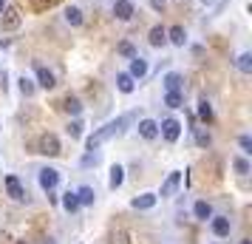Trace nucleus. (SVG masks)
<instances>
[{
  "mask_svg": "<svg viewBox=\"0 0 252 244\" xmlns=\"http://www.w3.org/2000/svg\"><path fill=\"white\" fill-rule=\"evenodd\" d=\"M130 122H133V116L130 114H122V116H116V119H111V122H105L102 128H96L91 137L85 139V148H88V151H99L105 142H111L114 137H122Z\"/></svg>",
  "mask_w": 252,
  "mask_h": 244,
  "instance_id": "nucleus-1",
  "label": "nucleus"
},
{
  "mask_svg": "<svg viewBox=\"0 0 252 244\" xmlns=\"http://www.w3.org/2000/svg\"><path fill=\"white\" fill-rule=\"evenodd\" d=\"M182 122H179V119H176V116H167V119H161L159 122V137L164 142H179V137H182Z\"/></svg>",
  "mask_w": 252,
  "mask_h": 244,
  "instance_id": "nucleus-5",
  "label": "nucleus"
},
{
  "mask_svg": "<svg viewBox=\"0 0 252 244\" xmlns=\"http://www.w3.org/2000/svg\"><path fill=\"white\" fill-rule=\"evenodd\" d=\"M43 244H57V242H54V239H46V242H43Z\"/></svg>",
  "mask_w": 252,
  "mask_h": 244,
  "instance_id": "nucleus-37",
  "label": "nucleus"
},
{
  "mask_svg": "<svg viewBox=\"0 0 252 244\" xmlns=\"http://www.w3.org/2000/svg\"><path fill=\"white\" fill-rule=\"evenodd\" d=\"M210 230L216 239H227L229 233H232V219L224 216V213H213V219H210Z\"/></svg>",
  "mask_w": 252,
  "mask_h": 244,
  "instance_id": "nucleus-9",
  "label": "nucleus"
},
{
  "mask_svg": "<svg viewBox=\"0 0 252 244\" xmlns=\"http://www.w3.org/2000/svg\"><path fill=\"white\" fill-rule=\"evenodd\" d=\"M167 43L176 46V48L187 46V32H184V26H170V29H167Z\"/></svg>",
  "mask_w": 252,
  "mask_h": 244,
  "instance_id": "nucleus-16",
  "label": "nucleus"
},
{
  "mask_svg": "<svg viewBox=\"0 0 252 244\" xmlns=\"http://www.w3.org/2000/svg\"><path fill=\"white\" fill-rule=\"evenodd\" d=\"M156 202H159V196L148 190V193H139V196L130 199V208H133V210H153V208H156Z\"/></svg>",
  "mask_w": 252,
  "mask_h": 244,
  "instance_id": "nucleus-14",
  "label": "nucleus"
},
{
  "mask_svg": "<svg viewBox=\"0 0 252 244\" xmlns=\"http://www.w3.org/2000/svg\"><path fill=\"white\" fill-rule=\"evenodd\" d=\"M232 168H235V174L238 176H250L252 174V165H250L247 156H235V159H232Z\"/></svg>",
  "mask_w": 252,
  "mask_h": 244,
  "instance_id": "nucleus-29",
  "label": "nucleus"
},
{
  "mask_svg": "<svg viewBox=\"0 0 252 244\" xmlns=\"http://www.w3.org/2000/svg\"><path fill=\"white\" fill-rule=\"evenodd\" d=\"M65 131H68L71 139H82V134H85V125H82L80 116H71V122L65 125Z\"/></svg>",
  "mask_w": 252,
  "mask_h": 244,
  "instance_id": "nucleus-26",
  "label": "nucleus"
},
{
  "mask_svg": "<svg viewBox=\"0 0 252 244\" xmlns=\"http://www.w3.org/2000/svg\"><path fill=\"white\" fill-rule=\"evenodd\" d=\"M102 159V151H85V156L80 159V168H96Z\"/></svg>",
  "mask_w": 252,
  "mask_h": 244,
  "instance_id": "nucleus-31",
  "label": "nucleus"
},
{
  "mask_svg": "<svg viewBox=\"0 0 252 244\" xmlns=\"http://www.w3.org/2000/svg\"><path fill=\"white\" fill-rule=\"evenodd\" d=\"M34 85H37V88H43V91L57 88V77H54V71L46 69L40 60H34Z\"/></svg>",
  "mask_w": 252,
  "mask_h": 244,
  "instance_id": "nucleus-4",
  "label": "nucleus"
},
{
  "mask_svg": "<svg viewBox=\"0 0 252 244\" xmlns=\"http://www.w3.org/2000/svg\"><path fill=\"white\" fill-rule=\"evenodd\" d=\"M150 6H153L156 12H164V0H150Z\"/></svg>",
  "mask_w": 252,
  "mask_h": 244,
  "instance_id": "nucleus-34",
  "label": "nucleus"
},
{
  "mask_svg": "<svg viewBox=\"0 0 252 244\" xmlns=\"http://www.w3.org/2000/svg\"><path fill=\"white\" fill-rule=\"evenodd\" d=\"M127 74H130L136 82H142L150 74V63L142 57V54H133V57L127 60Z\"/></svg>",
  "mask_w": 252,
  "mask_h": 244,
  "instance_id": "nucleus-8",
  "label": "nucleus"
},
{
  "mask_svg": "<svg viewBox=\"0 0 252 244\" xmlns=\"http://www.w3.org/2000/svg\"><path fill=\"white\" fill-rule=\"evenodd\" d=\"M60 208L65 210L68 216H74V213H80V199H77V190H65L63 196H60Z\"/></svg>",
  "mask_w": 252,
  "mask_h": 244,
  "instance_id": "nucleus-15",
  "label": "nucleus"
},
{
  "mask_svg": "<svg viewBox=\"0 0 252 244\" xmlns=\"http://www.w3.org/2000/svg\"><path fill=\"white\" fill-rule=\"evenodd\" d=\"M198 3H204V6H210V3H216V0H198Z\"/></svg>",
  "mask_w": 252,
  "mask_h": 244,
  "instance_id": "nucleus-35",
  "label": "nucleus"
},
{
  "mask_svg": "<svg viewBox=\"0 0 252 244\" xmlns=\"http://www.w3.org/2000/svg\"><path fill=\"white\" fill-rule=\"evenodd\" d=\"M238 148H241V156H252V137L250 134H241L238 137Z\"/></svg>",
  "mask_w": 252,
  "mask_h": 244,
  "instance_id": "nucleus-33",
  "label": "nucleus"
},
{
  "mask_svg": "<svg viewBox=\"0 0 252 244\" xmlns=\"http://www.w3.org/2000/svg\"><path fill=\"white\" fill-rule=\"evenodd\" d=\"M116 88L122 94H133L136 91V80H133L127 71H119V74H116Z\"/></svg>",
  "mask_w": 252,
  "mask_h": 244,
  "instance_id": "nucleus-20",
  "label": "nucleus"
},
{
  "mask_svg": "<svg viewBox=\"0 0 252 244\" xmlns=\"http://www.w3.org/2000/svg\"><path fill=\"white\" fill-rule=\"evenodd\" d=\"M17 88H20V94H23V97H34V91H37L34 80H32V77H26V74L17 80Z\"/></svg>",
  "mask_w": 252,
  "mask_h": 244,
  "instance_id": "nucleus-30",
  "label": "nucleus"
},
{
  "mask_svg": "<svg viewBox=\"0 0 252 244\" xmlns=\"http://www.w3.org/2000/svg\"><path fill=\"white\" fill-rule=\"evenodd\" d=\"M20 23H23L20 9H17L14 3H6V6H3V12H0V29H3V32H17Z\"/></svg>",
  "mask_w": 252,
  "mask_h": 244,
  "instance_id": "nucleus-3",
  "label": "nucleus"
},
{
  "mask_svg": "<svg viewBox=\"0 0 252 244\" xmlns=\"http://www.w3.org/2000/svg\"><path fill=\"white\" fill-rule=\"evenodd\" d=\"M122 185H125V168L122 165H114L111 168V176H108V187L111 190H119Z\"/></svg>",
  "mask_w": 252,
  "mask_h": 244,
  "instance_id": "nucleus-22",
  "label": "nucleus"
},
{
  "mask_svg": "<svg viewBox=\"0 0 252 244\" xmlns=\"http://www.w3.org/2000/svg\"><path fill=\"white\" fill-rule=\"evenodd\" d=\"M3 185H6V196L12 199V202H17V205H26V202H29V193H26L20 176L6 174V176H3Z\"/></svg>",
  "mask_w": 252,
  "mask_h": 244,
  "instance_id": "nucleus-2",
  "label": "nucleus"
},
{
  "mask_svg": "<svg viewBox=\"0 0 252 244\" xmlns=\"http://www.w3.org/2000/svg\"><path fill=\"white\" fill-rule=\"evenodd\" d=\"M238 244H252V242H250V239H241V242H238Z\"/></svg>",
  "mask_w": 252,
  "mask_h": 244,
  "instance_id": "nucleus-36",
  "label": "nucleus"
},
{
  "mask_svg": "<svg viewBox=\"0 0 252 244\" xmlns=\"http://www.w3.org/2000/svg\"><path fill=\"white\" fill-rule=\"evenodd\" d=\"M148 43H150V48H161L167 43V29L164 26H153L148 32Z\"/></svg>",
  "mask_w": 252,
  "mask_h": 244,
  "instance_id": "nucleus-17",
  "label": "nucleus"
},
{
  "mask_svg": "<svg viewBox=\"0 0 252 244\" xmlns=\"http://www.w3.org/2000/svg\"><path fill=\"white\" fill-rule=\"evenodd\" d=\"M161 85H164V91H182L184 77L179 74V71H167V74L161 77Z\"/></svg>",
  "mask_w": 252,
  "mask_h": 244,
  "instance_id": "nucleus-18",
  "label": "nucleus"
},
{
  "mask_svg": "<svg viewBox=\"0 0 252 244\" xmlns=\"http://www.w3.org/2000/svg\"><path fill=\"white\" fill-rule=\"evenodd\" d=\"M60 179H63V174H60L57 168H51V165H46V168H40L37 171V182H40V187L43 190H57V185H60Z\"/></svg>",
  "mask_w": 252,
  "mask_h": 244,
  "instance_id": "nucleus-6",
  "label": "nucleus"
},
{
  "mask_svg": "<svg viewBox=\"0 0 252 244\" xmlns=\"http://www.w3.org/2000/svg\"><path fill=\"white\" fill-rule=\"evenodd\" d=\"M213 213H216V210H213V205H210L207 199H195L193 202V219L195 221H210Z\"/></svg>",
  "mask_w": 252,
  "mask_h": 244,
  "instance_id": "nucleus-13",
  "label": "nucleus"
},
{
  "mask_svg": "<svg viewBox=\"0 0 252 244\" xmlns=\"http://www.w3.org/2000/svg\"><path fill=\"white\" fill-rule=\"evenodd\" d=\"M190 131H193V139H195L198 148H210V145H213V137H210L207 125H204V128H190Z\"/></svg>",
  "mask_w": 252,
  "mask_h": 244,
  "instance_id": "nucleus-25",
  "label": "nucleus"
},
{
  "mask_svg": "<svg viewBox=\"0 0 252 244\" xmlns=\"http://www.w3.org/2000/svg\"><path fill=\"white\" fill-rule=\"evenodd\" d=\"M63 17H65V23H68V26H74V29H80V26L85 23V14H82V9H80V6H68Z\"/></svg>",
  "mask_w": 252,
  "mask_h": 244,
  "instance_id": "nucleus-21",
  "label": "nucleus"
},
{
  "mask_svg": "<svg viewBox=\"0 0 252 244\" xmlns=\"http://www.w3.org/2000/svg\"><path fill=\"white\" fill-rule=\"evenodd\" d=\"M0 176H3V165H0Z\"/></svg>",
  "mask_w": 252,
  "mask_h": 244,
  "instance_id": "nucleus-39",
  "label": "nucleus"
},
{
  "mask_svg": "<svg viewBox=\"0 0 252 244\" xmlns=\"http://www.w3.org/2000/svg\"><path fill=\"white\" fill-rule=\"evenodd\" d=\"M40 153L43 156H60L63 153V145H60V139L54 134H43L40 137Z\"/></svg>",
  "mask_w": 252,
  "mask_h": 244,
  "instance_id": "nucleus-12",
  "label": "nucleus"
},
{
  "mask_svg": "<svg viewBox=\"0 0 252 244\" xmlns=\"http://www.w3.org/2000/svg\"><path fill=\"white\" fill-rule=\"evenodd\" d=\"M136 131H139V137H142L145 142H156V139H159V122H156V119H150V116L139 119Z\"/></svg>",
  "mask_w": 252,
  "mask_h": 244,
  "instance_id": "nucleus-10",
  "label": "nucleus"
},
{
  "mask_svg": "<svg viewBox=\"0 0 252 244\" xmlns=\"http://www.w3.org/2000/svg\"><path fill=\"white\" fill-rule=\"evenodd\" d=\"M133 14H136V6H133V0H114V17L116 20H133Z\"/></svg>",
  "mask_w": 252,
  "mask_h": 244,
  "instance_id": "nucleus-11",
  "label": "nucleus"
},
{
  "mask_svg": "<svg viewBox=\"0 0 252 244\" xmlns=\"http://www.w3.org/2000/svg\"><path fill=\"white\" fill-rule=\"evenodd\" d=\"M179 187H182V171H170V174L164 176V182H161V187H159V193H156V196L170 199V196L179 193Z\"/></svg>",
  "mask_w": 252,
  "mask_h": 244,
  "instance_id": "nucleus-7",
  "label": "nucleus"
},
{
  "mask_svg": "<svg viewBox=\"0 0 252 244\" xmlns=\"http://www.w3.org/2000/svg\"><path fill=\"white\" fill-rule=\"evenodd\" d=\"M164 105L167 108H184V91H164Z\"/></svg>",
  "mask_w": 252,
  "mask_h": 244,
  "instance_id": "nucleus-27",
  "label": "nucleus"
},
{
  "mask_svg": "<svg viewBox=\"0 0 252 244\" xmlns=\"http://www.w3.org/2000/svg\"><path fill=\"white\" fill-rule=\"evenodd\" d=\"M216 244H218V242H216Z\"/></svg>",
  "mask_w": 252,
  "mask_h": 244,
  "instance_id": "nucleus-40",
  "label": "nucleus"
},
{
  "mask_svg": "<svg viewBox=\"0 0 252 244\" xmlns=\"http://www.w3.org/2000/svg\"><path fill=\"white\" fill-rule=\"evenodd\" d=\"M116 54H119V57H125V60H130L133 54H139V51H136V46H133L130 40H122V43L116 46Z\"/></svg>",
  "mask_w": 252,
  "mask_h": 244,
  "instance_id": "nucleus-32",
  "label": "nucleus"
},
{
  "mask_svg": "<svg viewBox=\"0 0 252 244\" xmlns=\"http://www.w3.org/2000/svg\"><path fill=\"white\" fill-rule=\"evenodd\" d=\"M235 69H238L241 74H252V54L250 51H241L238 57H235Z\"/></svg>",
  "mask_w": 252,
  "mask_h": 244,
  "instance_id": "nucleus-28",
  "label": "nucleus"
},
{
  "mask_svg": "<svg viewBox=\"0 0 252 244\" xmlns=\"http://www.w3.org/2000/svg\"><path fill=\"white\" fill-rule=\"evenodd\" d=\"M63 111L68 116H80L82 114V100L80 97H65V100H63Z\"/></svg>",
  "mask_w": 252,
  "mask_h": 244,
  "instance_id": "nucleus-23",
  "label": "nucleus"
},
{
  "mask_svg": "<svg viewBox=\"0 0 252 244\" xmlns=\"http://www.w3.org/2000/svg\"><path fill=\"white\" fill-rule=\"evenodd\" d=\"M77 199H80L82 208H94L96 205V190L91 185H82V187H77Z\"/></svg>",
  "mask_w": 252,
  "mask_h": 244,
  "instance_id": "nucleus-19",
  "label": "nucleus"
},
{
  "mask_svg": "<svg viewBox=\"0 0 252 244\" xmlns=\"http://www.w3.org/2000/svg\"><path fill=\"white\" fill-rule=\"evenodd\" d=\"M198 119H201V125H213V119H216L213 105L207 103V100H198Z\"/></svg>",
  "mask_w": 252,
  "mask_h": 244,
  "instance_id": "nucleus-24",
  "label": "nucleus"
},
{
  "mask_svg": "<svg viewBox=\"0 0 252 244\" xmlns=\"http://www.w3.org/2000/svg\"><path fill=\"white\" fill-rule=\"evenodd\" d=\"M3 6H6V0H0V12H3Z\"/></svg>",
  "mask_w": 252,
  "mask_h": 244,
  "instance_id": "nucleus-38",
  "label": "nucleus"
}]
</instances>
